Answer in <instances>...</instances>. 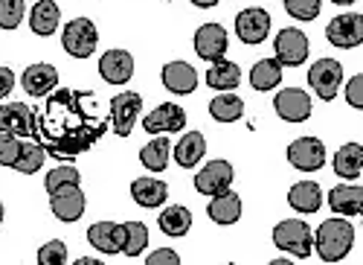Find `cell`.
Listing matches in <instances>:
<instances>
[{
    "mask_svg": "<svg viewBox=\"0 0 363 265\" xmlns=\"http://www.w3.org/2000/svg\"><path fill=\"white\" fill-rule=\"evenodd\" d=\"M108 120L94 91L55 87L44 108L35 111V140L55 161H73L105 137Z\"/></svg>",
    "mask_w": 363,
    "mask_h": 265,
    "instance_id": "cell-1",
    "label": "cell"
},
{
    "mask_svg": "<svg viewBox=\"0 0 363 265\" xmlns=\"http://www.w3.org/2000/svg\"><path fill=\"white\" fill-rule=\"evenodd\" d=\"M352 245H354V227L346 222V216L325 219L314 230V248H317V256L323 262H340V259H346Z\"/></svg>",
    "mask_w": 363,
    "mask_h": 265,
    "instance_id": "cell-2",
    "label": "cell"
},
{
    "mask_svg": "<svg viewBox=\"0 0 363 265\" xmlns=\"http://www.w3.org/2000/svg\"><path fill=\"white\" fill-rule=\"evenodd\" d=\"M274 245L296 259H308L314 251V230L299 219H285L274 227Z\"/></svg>",
    "mask_w": 363,
    "mask_h": 265,
    "instance_id": "cell-3",
    "label": "cell"
},
{
    "mask_svg": "<svg viewBox=\"0 0 363 265\" xmlns=\"http://www.w3.org/2000/svg\"><path fill=\"white\" fill-rule=\"evenodd\" d=\"M62 44L65 50L73 55V58H87L96 53V44H99V33L90 18H73L65 33H62Z\"/></svg>",
    "mask_w": 363,
    "mask_h": 265,
    "instance_id": "cell-4",
    "label": "cell"
},
{
    "mask_svg": "<svg viewBox=\"0 0 363 265\" xmlns=\"http://www.w3.org/2000/svg\"><path fill=\"white\" fill-rule=\"evenodd\" d=\"M308 85L320 99L331 102L343 85V65L335 62V58H320V62H314L308 70Z\"/></svg>",
    "mask_w": 363,
    "mask_h": 265,
    "instance_id": "cell-5",
    "label": "cell"
},
{
    "mask_svg": "<svg viewBox=\"0 0 363 265\" xmlns=\"http://www.w3.org/2000/svg\"><path fill=\"white\" fill-rule=\"evenodd\" d=\"M111 111V129L116 137H128L134 131V123L143 111V97L134 94V91H125V94H116L108 105Z\"/></svg>",
    "mask_w": 363,
    "mask_h": 265,
    "instance_id": "cell-6",
    "label": "cell"
},
{
    "mask_svg": "<svg viewBox=\"0 0 363 265\" xmlns=\"http://www.w3.org/2000/svg\"><path fill=\"white\" fill-rule=\"evenodd\" d=\"M274 50H277V62L282 67H299L308 58V36L296 26H285L274 41Z\"/></svg>",
    "mask_w": 363,
    "mask_h": 265,
    "instance_id": "cell-7",
    "label": "cell"
},
{
    "mask_svg": "<svg viewBox=\"0 0 363 265\" xmlns=\"http://www.w3.org/2000/svg\"><path fill=\"white\" fill-rule=\"evenodd\" d=\"M325 38L331 47H340V50H352L363 41V15L357 12H346L331 18L325 26Z\"/></svg>",
    "mask_w": 363,
    "mask_h": 265,
    "instance_id": "cell-8",
    "label": "cell"
},
{
    "mask_svg": "<svg viewBox=\"0 0 363 265\" xmlns=\"http://www.w3.org/2000/svg\"><path fill=\"white\" fill-rule=\"evenodd\" d=\"M270 33V15L262 6H250V9H241L235 15V36L241 38V44H262Z\"/></svg>",
    "mask_w": 363,
    "mask_h": 265,
    "instance_id": "cell-9",
    "label": "cell"
},
{
    "mask_svg": "<svg viewBox=\"0 0 363 265\" xmlns=\"http://www.w3.org/2000/svg\"><path fill=\"white\" fill-rule=\"evenodd\" d=\"M288 163L299 172H317L325 163V146L317 137H299L288 146Z\"/></svg>",
    "mask_w": 363,
    "mask_h": 265,
    "instance_id": "cell-10",
    "label": "cell"
},
{
    "mask_svg": "<svg viewBox=\"0 0 363 265\" xmlns=\"http://www.w3.org/2000/svg\"><path fill=\"white\" fill-rule=\"evenodd\" d=\"M184 126H186V111L174 102L157 105L143 120V129L148 134H177V131H184Z\"/></svg>",
    "mask_w": 363,
    "mask_h": 265,
    "instance_id": "cell-11",
    "label": "cell"
},
{
    "mask_svg": "<svg viewBox=\"0 0 363 265\" xmlns=\"http://www.w3.org/2000/svg\"><path fill=\"white\" fill-rule=\"evenodd\" d=\"M0 131L18 137H35V111L26 102L0 105Z\"/></svg>",
    "mask_w": 363,
    "mask_h": 265,
    "instance_id": "cell-12",
    "label": "cell"
},
{
    "mask_svg": "<svg viewBox=\"0 0 363 265\" xmlns=\"http://www.w3.org/2000/svg\"><path fill=\"white\" fill-rule=\"evenodd\" d=\"M274 108L285 123H306L311 117V97L302 87H285L277 94Z\"/></svg>",
    "mask_w": 363,
    "mask_h": 265,
    "instance_id": "cell-13",
    "label": "cell"
},
{
    "mask_svg": "<svg viewBox=\"0 0 363 265\" xmlns=\"http://www.w3.org/2000/svg\"><path fill=\"white\" fill-rule=\"evenodd\" d=\"M227 47H230V38H227V29L221 23H203L195 33V53L209 65L224 58Z\"/></svg>",
    "mask_w": 363,
    "mask_h": 265,
    "instance_id": "cell-14",
    "label": "cell"
},
{
    "mask_svg": "<svg viewBox=\"0 0 363 265\" xmlns=\"http://www.w3.org/2000/svg\"><path fill=\"white\" fill-rule=\"evenodd\" d=\"M233 163H227V161H213V163H206L198 175H195V190L201 193V195H218V193H224V190H230V184H233Z\"/></svg>",
    "mask_w": 363,
    "mask_h": 265,
    "instance_id": "cell-15",
    "label": "cell"
},
{
    "mask_svg": "<svg viewBox=\"0 0 363 265\" xmlns=\"http://www.w3.org/2000/svg\"><path fill=\"white\" fill-rule=\"evenodd\" d=\"M87 242L94 245L99 254H123V245H125V227L116 225V222H96L90 225L87 230Z\"/></svg>",
    "mask_w": 363,
    "mask_h": 265,
    "instance_id": "cell-16",
    "label": "cell"
},
{
    "mask_svg": "<svg viewBox=\"0 0 363 265\" xmlns=\"http://www.w3.org/2000/svg\"><path fill=\"white\" fill-rule=\"evenodd\" d=\"M84 207H87V198H84L79 184L50 195V210H52L55 219H62V222H79L84 216Z\"/></svg>",
    "mask_w": 363,
    "mask_h": 265,
    "instance_id": "cell-17",
    "label": "cell"
},
{
    "mask_svg": "<svg viewBox=\"0 0 363 265\" xmlns=\"http://www.w3.org/2000/svg\"><path fill=\"white\" fill-rule=\"evenodd\" d=\"M99 73L108 85H125L134 76V55L128 50H108L99 58Z\"/></svg>",
    "mask_w": 363,
    "mask_h": 265,
    "instance_id": "cell-18",
    "label": "cell"
},
{
    "mask_svg": "<svg viewBox=\"0 0 363 265\" xmlns=\"http://www.w3.org/2000/svg\"><path fill=\"white\" fill-rule=\"evenodd\" d=\"M21 85L29 97H47L58 87V70L52 65H44V62L29 65L21 76Z\"/></svg>",
    "mask_w": 363,
    "mask_h": 265,
    "instance_id": "cell-19",
    "label": "cell"
},
{
    "mask_svg": "<svg viewBox=\"0 0 363 265\" xmlns=\"http://www.w3.org/2000/svg\"><path fill=\"white\" fill-rule=\"evenodd\" d=\"M163 87L169 94H180V97H186L192 94L195 87H198V73L192 65L186 62H169L163 67Z\"/></svg>",
    "mask_w": 363,
    "mask_h": 265,
    "instance_id": "cell-20",
    "label": "cell"
},
{
    "mask_svg": "<svg viewBox=\"0 0 363 265\" xmlns=\"http://www.w3.org/2000/svg\"><path fill=\"white\" fill-rule=\"evenodd\" d=\"M131 198L145 210H157L169 198V187L163 181H157V178H137L131 184Z\"/></svg>",
    "mask_w": 363,
    "mask_h": 265,
    "instance_id": "cell-21",
    "label": "cell"
},
{
    "mask_svg": "<svg viewBox=\"0 0 363 265\" xmlns=\"http://www.w3.org/2000/svg\"><path fill=\"white\" fill-rule=\"evenodd\" d=\"M58 21H62V9H58L55 0H38L29 12V26H33V33L47 38L58 29Z\"/></svg>",
    "mask_w": 363,
    "mask_h": 265,
    "instance_id": "cell-22",
    "label": "cell"
},
{
    "mask_svg": "<svg viewBox=\"0 0 363 265\" xmlns=\"http://www.w3.org/2000/svg\"><path fill=\"white\" fill-rule=\"evenodd\" d=\"M206 213H209V219H213L216 225H235L241 219V198L233 190H224V193L213 195Z\"/></svg>",
    "mask_w": 363,
    "mask_h": 265,
    "instance_id": "cell-23",
    "label": "cell"
},
{
    "mask_svg": "<svg viewBox=\"0 0 363 265\" xmlns=\"http://www.w3.org/2000/svg\"><path fill=\"white\" fill-rule=\"evenodd\" d=\"M335 172H337V178H343V181L360 178V172H363V146L360 143L340 146L337 155H335Z\"/></svg>",
    "mask_w": 363,
    "mask_h": 265,
    "instance_id": "cell-24",
    "label": "cell"
},
{
    "mask_svg": "<svg viewBox=\"0 0 363 265\" xmlns=\"http://www.w3.org/2000/svg\"><path fill=\"white\" fill-rule=\"evenodd\" d=\"M328 207L337 216H360L363 210V187H335L328 193Z\"/></svg>",
    "mask_w": 363,
    "mask_h": 265,
    "instance_id": "cell-25",
    "label": "cell"
},
{
    "mask_svg": "<svg viewBox=\"0 0 363 265\" xmlns=\"http://www.w3.org/2000/svg\"><path fill=\"white\" fill-rule=\"evenodd\" d=\"M288 204H291L296 213H317L320 204H323V190H320V184H314V181H299V184H294L291 193H288Z\"/></svg>",
    "mask_w": 363,
    "mask_h": 265,
    "instance_id": "cell-26",
    "label": "cell"
},
{
    "mask_svg": "<svg viewBox=\"0 0 363 265\" xmlns=\"http://www.w3.org/2000/svg\"><path fill=\"white\" fill-rule=\"evenodd\" d=\"M203 155H206V140L201 131H186L174 146V161L184 169H192L195 163H201Z\"/></svg>",
    "mask_w": 363,
    "mask_h": 265,
    "instance_id": "cell-27",
    "label": "cell"
},
{
    "mask_svg": "<svg viewBox=\"0 0 363 265\" xmlns=\"http://www.w3.org/2000/svg\"><path fill=\"white\" fill-rule=\"evenodd\" d=\"M241 82V70L235 62H227V58H218L213 62V67L206 70V85L213 87V91H235Z\"/></svg>",
    "mask_w": 363,
    "mask_h": 265,
    "instance_id": "cell-28",
    "label": "cell"
},
{
    "mask_svg": "<svg viewBox=\"0 0 363 265\" xmlns=\"http://www.w3.org/2000/svg\"><path fill=\"white\" fill-rule=\"evenodd\" d=\"M282 82V65L277 62V58H262V62L253 65L250 70V85H253V91H274V87H279Z\"/></svg>",
    "mask_w": 363,
    "mask_h": 265,
    "instance_id": "cell-29",
    "label": "cell"
},
{
    "mask_svg": "<svg viewBox=\"0 0 363 265\" xmlns=\"http://www.w3.org/2000/svg\"><path fill=\"white\" fill-rule=\"evenodd\" d=\"M47 161V149L35 140V137H23L21 143V152H18V161L12 169H18L21 175H35Z\"/></svg>",
    "mask_w": 363,
    "mask_h": 265,
    "instance_id": "cell-30",
    "label": "cell"
},
{
    "mask_svg": "<svg viewBox=\"0 0 363 265\" xmlns=\"http://www.w3.org/2000/svg\"><path fill=\"white\" fill-rule=\"evenodd\" d=\"M157 225L166 237H186L189 227H192V213L186 207H180V204H172V207H166L160 213Z\"/></svg>",
    "mask_w": 363,
    "mask_h": 265,
    "instance_id": "cell-31",
    "label": "cell"
},
{
    "mask_svg": "<svg viewBox=\"0 0 363 265\" xmlns=\"http://www.w3.org/2000/svg\"><path fill=\"white\" fill-rule=\"evenodd\" d=\"M209 114H213V120H218V123H235L245 117V102H241V97H235V94L221 91L213 102H209Z\"/></svg>",
    "mask_w": 363,
    "mask_h": 265,
    "instance_id": "cell-32",
    "label": "cell"
},
{
    "mask_svg": "<svg viewBox=\"0 0 363 265\" xmlns=\"http://www.w3.org/2000/svg\"><path fill=\"white\" fill-rule=\"evenodd\" d=\"M169 152H172V143L166 137H155L140 149V163L151 172H163L169 166Z\"/></svg>",
    "mask_w": 363,
    "mask_h": 265,
    "instance_id": "cell-33",
    "label": "cell"
},
{
    "mask_svg": "<svg viewBox=\"0 0 363 265\" xmlns=\"http://www.w3.org/2000/svg\"><path fill=\"white\" fill-rule=\"evenodd\" d=\"M76 184H82V175H79V169L70 166V163L55 166L52 172H47V178H44V187H47L50 195H52V193H62V190H67V187H76Z\"/></svg>",
    "mask_w": 363,
    "mask_h": 265,
    "instance_id": "cell-34",
    "label": "cell"
},
{
    "mask_svg": "<svg viewBox=\"0 0 363 265\" xmlns=\"http://www.w3.org/2000/svg\"><path fill=\"white\" fill-rule=\"evenodd\" d=\"M125 245H123V254L125 256H140L148 245V227L143 222H125Z\"/></svg>",
    "mask_w": 363,
    "mask_h": 265,
    "instance_id": "cell-35",
    "label": "cell"
},
{
    "mask_svg": "<svg viewBox=\"0 0 363 265\" xmlns=\"http://www.w3.org/2000/svg\"><path fill=\"white\" fill-rule=\"evenodd\" d=\"M285 9L296 21H314L323 9V0H285Z\"/></svg>",
    "mask_w": 363,
    "mask_h": 265,
    "instance_id": "cell-36",
    "label": "cell"
},
{
    "mask_svg": "<svg viewBox=\"0 0 363 265\" xmlns=\"http://www.w3.org/2000/svg\"><path fill=\"white\" fill-rule=\"evenodd\" d=\"M23 21V0H0V29H18Z\"/></svg>",
    "mask_w": 363,
    "mask_h": 265,
    "instance_id": "cell-37",
    "label": "cell"
},
{
    "mask_svg": "<svg viewBox=\"0 0 363 265\" xmlns=\"http://www.w3.org/2000/svg\"><path fill=\"white\" fill-rule=\"evenodd\" d=\"M67 262V245L62 239H52L38 248V265H65Z\"/></svg>",
    "mask_w": 363,
    "mask_h": 265,
    "instance_id": "cell-38",
    "label": "cell"
},
{
    "mask_svg": "<svg viewBox=\"0 0 363 265\" xmlns=\"http://www.w3.org/2000/svg\"><path fill=\"white\" fill-rule=\"evenodd\" d=\"M21 143H23V137L0 131V166H9V169L15 166L18 152H21Z\"/></svg>",
    "mask_w": 363,
    "mask_h": 265,
    "instance_id": "cell-39",
    "label": "cell"
},
{
    "mask_svg": "<svg viewBox=\"0 0 363 265\" xmlns=\"http://www.w3.org/2000/svg\"><path fill=\"white\" fill-rule=\"evenodd\" d=\"M346 102L352 108H363V76L360 73L354 79H349V85H346Z\"/></svg>",
    "mask_w": 363,
    "mask_h": 265,
    "instance_id": "cell-40",
    "label": "cell"
},
{
    "mask_svg": "<svg viewBox=\"0 0 363 265\" xmlns=\"http://www.w3.org/2000/svg\"><path fill=\"white\" fill-rule=\"evenodd\" d=\"M145 265H180V256L172 248H157L151 256H145Z\"/></svg>",
    "mask_w": 363,
    "mask_h": 265,
    "instance_id": "cell-41",
    "label": "cell"
},
{
    "mask_svg": "<svg viewBox=\"0 0 363 265\" xmlns=\"http://www.w3.org/2000/svg\"><path fill=\"white\" fill-rule=\"evenodd\" d=\"M12 87H15V73L9 67H0V99L9 97Z\"/></svg>",
    "mask_w": 363,
    "mask_h": 265,
    "instance_id": "cell-42",
    "label": "cell"
},
{
    "mask_svg": "<svg viewBox=\"0 0 363 265\" xmlns=\"http://www.w3.org/2000/svg\"><path fill=\"white\" fill-rule=\"evenodd\" d=\"M192 4H195V6H201V9H213V6L218 4V0H192Z\"/></svg>",
    "mask_w": 363,
    "mask_h": 265,
    "instance_id": "cell-43",
    "label": "cell"
},
{
    "mask_svg": "<svg viewBox=\"0 0 363 265\" xmlns=\"http://www.w3.org/2000/svg\"><path fill=\"white\" fill-rule=\"evenodd\" d=\"M331 4H337V6H352V4H357V0H331Z\"/></svg>",
    "mask_w": 363,
    "mask_h": 265,
    "instance_id": "cell-44",
    "label": "cell"
},
{
    "mask_svg": "<svg viewBox=\"0 0 363 265\" xmlns=\"http://www.w3.org/2000/svg\"><path fill=\"white\" fill-rule=\"evenodd\" d=\"M76 265H99V259H79Z\"/></svg>",
    "mask_w": 363,
    "mask_h": 265,
    "instance_id": "cell-45",
    "label": "cell"
},
{
    "mask_svg": "<svg viewBox=\"0 0 363 265\" xmlns=\"http://www.w3.org/2000/svg\"><path fill=\"white\" fill-rule=\"evenodd\" d=\"M0 225H4V204H0Z\"/></svg>",
    "mask_w": 363,
    "mask_h": 265,
    "instance_id": "cell-46",
    "label": "cell"
}]
</instances>
